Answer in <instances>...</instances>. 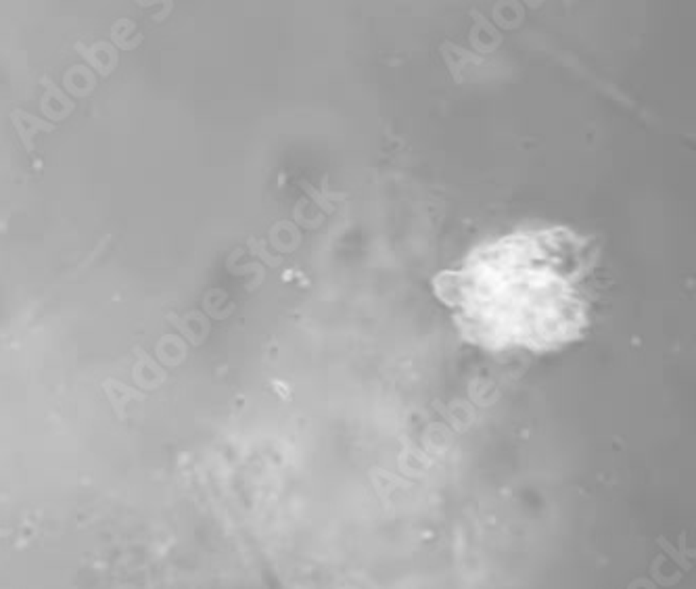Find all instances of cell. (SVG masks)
<instances>
[{
    "instance_id": "7a4b0ae2",
    "label": "cell",
    "mask_w": 696,
    "mask_h": 589,
    "mask_svg": "<svg viewBox=\"0 0 696 589\" xmlns=\"http://www.w3.org/2000/svg\"><path fill=\"white\" fill-rule=\"evenodd\" d=\"M11 120H13V124H15V128L19 132V138H21L24 147L30 153H34V141L32 138L36 136V132H51V130H55L53 122L36 120L34 115H30L26 111H13L11 113Z\"/></svg>"
},
{
    "instance_id": "6da1fadb",
    "label": "cell",
    "mask_w": 696,
    "mask_h": 589,
    "mask_svg": "<svg viewBox=\"0 0 696 589\" xmlns=\"http://www.w3.org/2000/svg\"><path fill=\"white\" fill-rule=\"evenodd\" d=\"M598 245L566 226L523 228L475 247L433 278L464 341L485 351H558L590 328Z\"/></svg>"
}]
</instances>
